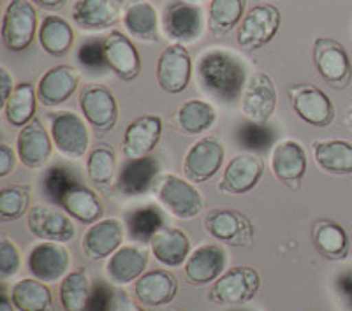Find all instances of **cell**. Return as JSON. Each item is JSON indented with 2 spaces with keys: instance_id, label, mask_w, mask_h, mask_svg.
Segmentation results:
<instances>
[{
  "instance_id": "5",
  "label": "cell",
  "mask_w": 352,
  "mask_h": 311,
  "mask_svg": "<svg viewBox=\"0 0 352 311\" xmlns=\"http://www.w3.org/2000/svg\"><path fill=\"white\" fill-rule=\"evenodd\" d=\"M280 11L273 4H257L248 9L238 25L236 41L245 51H256L272 43L280 28Z\"/></svg>"
},
{
  "instance_id": "44",
  "label": "cell",
  "mask_w": 352,
  "mask_h": 311,
  "mask_svg": "<svg viewBox=\"0 0 352 311\" xmlns=\"http://www.w3.org/2000/svg\"><path fill=\"white\" fill-rule=\"evenodd\" d=\"M78 60L85 69L92 72H102L109 69L104 53V41H87L78 51Z\"/></svg>"
},
{
  "instance_id": "34",
  "label": "cell",
  "mask_w": 352,
  "mask_h": 311,
  "mask_svg": "<svg viewBox=\"0 0 352 311\" xmlns=\"http://www.w3.org/2000/svg\"><path fill=\"white\" fill-rule=\"evenodd\" d=\"M312 243L328 260H344L349 255V235L345 229L331 220H320L312 229Z\"/></svg>"
},
{
  "instance_id": "25",
  "label": "cell",
  "mask_w": 352,
  "mask_h": 311,
  "mask_svg": "<svg viewBox=\"0 0 352 311\" xmlns=\"http://www.w3.org/2000/svg\"><path fill=\"white\" fill-rule=\"evenodd\" d=\"M178 288H180L178 278L164 269L146 271L134 281V295H136L138 303L150 308L171 304L176 299Z\"/></svg>"
},
{
  "instance_id": "6",
  "label": "cell",
  "mask_w": 352,
  "mask_h": 311,
  "mask_svg": "<svg viewBox=\"0 0 352 311\" xmlns=\"http://www.w3.org/2000/svg\"><path fill=\"white\" fill-rule=\"evenodd\" d=\"M314 64L319 76L335 90H345L352 80V64L344 44L331 37L314 41Z\"/></svg>"
},
{
  "instance_id": "26",
  "label": "cell",
  "mask_w": 352,
  "mask_h": 311,
  "mask_svg": "<svg viewBox=\"0 0 352 311\" xmlns=\"http://www.w3.org/2000/svg\"><path fill=\"white\" fill-rule=\"evenodd\" d=\"M102 41H104V53L109 69L120 80H136L141 72V58L132 41L120 30H111Z\"/></svg>"
},
{
  "instance_id": "16",
  "label": "cell",
  "mask_w": 352,
  "mask_h": 311,
  "mask_svg": "<svg viewBox=\"0 0 352 311\" xmlns=\"http://www.w3.org/2000/svg\"><path fill=\"white\" fill-rule=\"evenodd\" d=\"M289 100L301 120L317 128H324L335 120V106L328 93L314 84H300L289 90Z\"/></svg>"
},
{
  "instance_id": "29",
  "label": "cell",
  "mask_w": 352,
  "mask_h": 311,
  "mask_svg": "<svg viewBox=\"0 0 352 311\" xmlns=\"http://www.w3.org/2000/svg\"><path fill=\"white\" fill-rule=\"evenodd\" d=\"M150 250L166 268H180L190 255V240L176 227H162L150 241Z\"/></svg>"
},
{
  "instance_id": "15",
  "label": "cell",
  "mask_w": 352,
  "mask_h": 311,
  "mask_svg": "<svg viewBox=\"0 0 352 311\" xmlns=\"http://www.w3.org/2000/svg\"><path fill=\"white\" fill-rule=\"evenodd\" d=\"M264 174V162L256 153H238L232 157L226 165L222 178H220L219 192L241 196L259 185Z\"/></svg>"
},
{
  "instance_id": "41",
  "label": "cell",
  "mask_w": 352,
  "mask_h": 311,
  "mask_svg": "<svg viewBox=\"0 0 352 311\" xmlns=\"http://www.w3.org/2000/svg\"><path fill=\"white\" fill-rule=\"evenodd\" d=\"M116 171V153L108 144H99L87 159V176L97 187H106L113 181Z\"/></svg>"
},
{
  "instance_id": "22",
  "label": "cell",
  "mask_w": 352,
  "mask_h": 311,
  "mask_svg": "<svg viewBox=\"0 0 352 311\" xmlns=\"http://www.w3.org/2000/svg\"><path fill=\"white\" fill-rule=\"evenodd\" d=\"M81 81V72L69 64L52 67L37 83V99L46 108H56L71 99Z\"/></svg>"
},
{
  "instance_id": "33",
  "label": "cell",
  "mask_w": 352,
  "mask_h": 311,
  "mask_svg": "<svg viewBox=\"0 0 352 311\" xmlns=\"http://www.w3.org/2000/svg\"><path fill=\"white\" fill-rule=\"evenodd\" d=\"M217 122V111L206 100L190 99L175 113V127L185 136H199Z\"/></svg>"
},
{
  "instance_id": "31",
  "label": "cell",
  "mask_w": 352,
  "mask_h": 311,
  "mask_svg": "<svg viewBox=\"0 0 352 311\" xmlns=\"http://www.w3.org/2000/svg\"><path fill=\"white\" fill-rule=\"evenodd\" d=\"M314 162L326 174H352V143L345 139L316 141L312 146Z\"/></svg>"
},
{
  "instance_id": "38",
  "label": "cell",
  "mask_w": 352,
  "mask_h": 311,
  "mask_svg": "<svg viewBox=\"0 0 352 311\" xmlns=\"http://www.w3.org/2000/svg\"><path fill=\"white\" fill-rule=\"evenodd\" d=\"M37 88L32 83L16 84L8 102L2 106L6 120L12 127L21 128L34 120L37 108Z\"/></svg>"
},
{
  "instance_id": "45",
  "label": "cell",
  "mask_w": 352,
  "mask_h": 311,
  "mask_svg": "<svg viewBox=\"0 0 352 311\" xmlns=\"http://www.w3.org/2000/svg\"><path fill=\"white\" fill-rule=\"evenodd\" d=\"M240 141L245 148L252 150V152H266L272 146L273 136L270 128H266L261 124L250 122L248 125L241 127Z\"/></svg>"
},
{
  "instance_id": "39",
  "label": "cell",
  "mask_w": 352,
  "mask_h": 311,
  "mask_svg": "<svg viewBox=\"0 0 352 311\" xmlns=\"http://www.w3.org/2000/svg\"><path fill=\"white\" fill-rule=\"evenodd\" d=\"M247 0H212L208 9V30L213 37H224L241 23Z\"/></svg>"
},
{
  "instance_id": "4",
  "label": "cell",
  "mask_w": 352,
  "mask_h": 311,
  "mask_svg": "<svg viewBox=\"0 0 352 311\" xmlns=\"http://www.w3.org/2000/svg\"><path fill=\"white\" fill-rule=\"evenodd\" d=\"M204 229L213 240L236 248L252 246L256 229L247 215L231 207H213L204 216Z\"/></svg>"
},
{
  "instance_id": "14",
  "label": "cell",
  "mask_w": 352,
  "mask_h": 311,
  "mask_svg": "<svg viewBox=\"0 0 352 311\" xmlns=\"http://www.w3.org/2000/svg\"><path fill=\"white\" fill-rule=\"evenodd\" d=\"M28 232L41 241H55L67 243L76 235V225L71 216L58 207L53 206H32L27 215Z\"/></svg>"
},
{
  "instance_id": "3",
  "label": "cell",
  "mask_w": 352,
  "mask_h": 311,
  "mask_svg": "<svg viewBox=\"0 0 352 311\" xmlns=\"http://www.w3.org/2000/svg\"><path fill=\"white\" fill-rule=\"evenodd\" d=\"M261 288V275L250 266L226 269L215 279L208 292V299L219 306H243L250 303Z\"/></svg>"
},
{
  "instance_id": "11",
  "label": "cell",
  "mask_w": 352,
  "mask_h": 311,
  "mask_svg": "<svg viewBox=\"0 0 352 311\" xmlns=\"http://www.w3.org/2000/svg\"><path fill=\"white\" fill-rule=\"evenodd\" d=\"M241 113L248 122L266 125L276 109V87L264 72H254L241 92Z\"/></svg>"
},
{
  "instance_id": "27",
  "label": "cell",
  "mask_w": 352,
  "mask_h": 311,
  "mask_svg": "<svg viewBox=\"0 0 352 311\" xmlns=\"http://www.w3.org/2000/svg\"><path fill=\"white\" fill-rule=\"evenodd\" d=\"M72 21L88 32L113 28L122 18L116 0H76L71 11Z\"/></svg>"
},
{
  "instance_id": "21",
  "label": "cell",
  "mask_w": 352,
  "mask_h": 311,
  "mask_svg": "<svg viewBox=\"0 0 352 311\" xmlns=\"http://www.w3.org/2000/svg\"><path fill=\"white\" fill-rule=\"evenodd\" d=\"M53 137L43 122L34 118L30 124L20 128L16 137V152L20 162L28 169H41L48 164L53 153Z\"/></svg>"
},
{
  "instance_id": "19",
  "label": "cell",
  "mask_w": 352,
  "mask_h": 311,
  "mask_svg": "<svg viewBox=\"0 0 352 311\" xmlns=\"http://www.w3.org/2000/svg\"><path fill=\"white\" fill-rule=\"evenodd\" d=\"M307 152L296 139H284L272 148L270 169L280 183L291 188H300L307 174Z\"/></svg>"
},
{
  "instance_id": "18",
  "label": "cell",
  "mask_w": 352,
  "mask_h": 311,
  "mask_svg": "<svg viewBox=\"0 0 352 311\" xmlns=\"http://www.w3.org/2000/svg\"><path fill=\"white\" fill-rule=\"evenodd\" d=\"M226 266L228 253L224 248L215 243H206L190 251L187 262L184 264V273L188 284L204 287L224 275Z\"/></svg>"
},
{
  "instance_id": "9",
  "label": "cell",
  "mask_w": 352,
  "mask_h": 311,
  "mask_svg": "<svg viewBox=\"0 0 352 311\" xmlns=\"http://www.w3.org/2000/svg\"><path fill=\"white\" fill-rule=\"evenodd\" d=\"M203 11L187 0H173L162 12V30L175 44H192L203 34Z\"/></svg>"
},
{
  "instance_id": "51",
  "label": "cell",
  "mask_w": 352,
  "mask_h": 311,
  "mask_svg": "<svg viewBox=\"0 0 352 311\" xmlns=\"http://www.w3.org/2000/svg\"><path fill=\"white\" fill-rule=\"evenodd\" d=\"M14 80H12L11 72L6 67H0V104L4 106L9 100L11 93L14 92Z\"/></svg>"
},
{
  "instance_id": "7",
  "label": "cell",
  "mask_w": 352,
  "mask_h": 311,
  "mask_svg": "<svg viewBox=\"0 0 352 311\" xmlns=\"http://www.w3.org/2000/svg\"><path fill=\"white\" fill-rule=\"evenodd\" d=\"M39 32L37 12L30 0H11L2 20V43L9 51L20 53L32 44Z\"/></svg>"
},
{
  "instance_id": "48",
  "label": "cell",
  "mask_w": 352,
  "mask_h": 311,
  "mask_svg": "<svg viewBox=\"0 0 352 311\" xmlns=\"http://www.w3.org/2000/svg\"><path fill=\"white\" fill-rule=\"evenodd\" d=\"M335 290L349 311H352V268L344 269L335 278Z\"/></svg>"
},
{
  "instance_id": "46",
  "label": "cell",
  "mask_w": 352,
  "mask_h": 311,
  "mask_svg": "<svg viewBox=\"0 0 352 311\" xmlns=\"http://www.w3.org/2000/svg\"><path fill=\"white\" fill-rule=\"evenodd\" d=\"M21 268L20 248L9 240L8 235L0 238V279H9Z\"/></svg>"
},
{
  "instance_id": "32",
  "label": "cell",
  "mask_w": 352,
  "mask_h": 311,
  "mask_svg": "<svg viewBox=\"0 0 352 311\" xmlns=\"http://www.w3.org/2000/svg\"><path fill=\"white\" fill-rule=\"evenodd\" d=\"M60 206L71 218H76L81 224L92 225L104 215V206L100 203L96 190H92L87 185L78 183L62 197Z\"/></svg>"
},
{
  "instance_id": "30",
  "label": "cell",
  "mask_w": 352,
  "mask_h": 311,
  "mask_svg": "<svg viewBox=\"0 0 352 311\" xmlns=\"http://www.w3.org/2000/svg\"><path fill=\"white\" fill-rule=\"evenodd\" d=\"M122 23L129 36L153 43L159 39V14L148 0H127L122 9Z\"/></svg>"
},
{
  "instance_id": "53",
  "label": "cell",
  "mask_w": 352,
  "mask_h": 311,
  "mask_svg": "<svg viewBox=\"0 0 352 311\" xmlns=\"http://www.w3.org/2000/svg\"><path fill=\"white\" fill-rule=\"evenodd\" d=\"M14 304L11 301V295L2 294V303H0V311H14Z\"/></svg>"
},
{
  "instance_id": "13",
  "label": "cell",
  "mask_w": 352,
  "mask_h": 311,
  "mask_svg": "<svg viewBox=\"0 0 352 311\" xmlns=\"http://www.w3.org/2000/svg\"><path fill=\"white\" fill-rule=\"evenodd\" d=\"M80 109L97 134H108L118 120V104L104 84H87L80 93Z\"/></svg>"
},
{
  "instance_id": "2",
  "label": "cell",
  "mask_w": 352,
  "mask_h": 311,
  "mask_svg": "<svg viewBox=\"0 0 352 311\" xmlns=\"http://www.w3.org/2000/svg\"><path fill=\"white\" fill-rule=\"evenodd\" d=\"M153 192L157 200L176 218L192 220L203 211V196L187 178L176 174L159 176L157 183L153 185Z\"/></svg>"
},
{
  "instance_id": "40",
  "label": "cell",
  "mask_w": 352,
  "mask_h": 311,
  "mask_svg": "<svg viewBox=\"0 0 352 311\" xmlns=\"http://www.w3.org/2000/svg\"><path fill=\"white\" fill-rule=\"evenodd\" d=\"M92 287L90 276L83 268L67 273L60 281V290H58V299L64 311H87Z\"/></svg>"
},
{
  "instance_id": "54",
  "label": "cell",
  "mask_w": 352,
  "mask_h": 311,
  "mask_svg": "<svg viewBox=\"0 0 352 311\" xmlns=\"http://www.w3.org/2000/svg\"><path fill=\"white\" fill-rule=\"evenodd\" d=\"M347 122H349V125H351V128H352V106L349 108V111H347Z\"/></svg>"
},
{
  "instance_id": "52",
  "label": "cell",
  "mask_w": 352,
  "mask_h": 311,
  "mask_svg": "<svg viewBox=\"0 0 352 311\" xmlns=\"http://www.w3.org/2000/svg\"><path fill=\"white\" fill-rule=\"evenodd\" d=\"M30 2L43 9H48V11H60L67 4V0H30Z\"/></svg>"
},
{
  "instance_id": "43",
  "label": "cell",
  "mask_w": 352,
  "mask_h": 311,
  "mask_svg": "<svg viewBox=\"0 0 352 311\" xmlns=\"http://www.w3.org/2000/svg\"><path fill=\"white\" fill-rule=\"evenodd\" d=\"M78 183H80L78 176L74 174L72 169L65 168V165H52L43 176L44 194H46L48 199H52L53 203L58 204H60L62 197H64L72 187H76Z\"/></svg>"
},
{
  "instance_id": "8",
  "label": "cell",
  "mask_w": 352,
  "mask_h": 311,
  "mask_svg": "<svg viewBox=\"0 0 352 311\" xmlns=\"http://www.w3.org/2000/svg\"><path fill=\"white\" fill-rule=\"evenodd\" d=\"M50 134L53 137L56 152L69 160H78L85 157L90 144L87 120L74 111L53 113Z\"/></svg>"
},
{
  "instance_id": "1",
  "label": "cell",
  "mask_w": 352,
  "mask_h": 311,
  "mask_svg": "<svg viewBox=\"0 0 352 311\" xmlns=\"http://www.w3.org/2000/svg\"><path fill=\"white\" fill-rule=\"evenodd\" d=\"M197 81L208 95L220 102H232L241 97L247 84V67L234 53L208 49L199 56Z\"/></svg>"
},
{
  "instance_id": "49",
  "label": "cell",
  "mask_w": 352,
  "mask_h": 311,
  "mask_svg": "<svg viewBox=\"0 0 352 311\" xmlns=\"http://www.w3.org/2000/svg\"><path fill=\"white\" fill-rule=\"evenodd\" d=\"M18 159L20 157H18V152H14V148H11L9 143L2 141L0 143V178H6V176L14 171Z\"/></svg>"
},
{
  "instance_id": "28",
  "label": "cell",
  "mask_w": 352,
  "mask_h": 311,
  "mask_svg": "<svg viewBox=\"0 0 352 311\" xmlns=\"http://www.w3.org/2000/svg\"><path fill=\"white\" fill-rule=\"evenodd\" d=\"M116 176L115 188L122 196L136 197L148 192L159 180V162L153 157L127 159Z\"/></svg>"
},
{
  "instance_id": "42",
  "label": "cell",
  "mask_w": 352,
  "mask_h": 311,
  "mask_svg": "<svg viewBox=\"0 0 352 311\" xmlns=\"http://www.w3.org/2000/svg\"><path fill=\"white\" fill-rule=\"evenodd\" d=\"M32 200V188L28 185L18 187H6L0 190V220L2 222H14L30 211Z\"/></svg>"
},
{
  "instance_id": "10",
  "label": "cell",
  "mask_w": 352,
  "mask_h": 311,
  "mask_svg": "<svg viewBox=\"0 0 352 311\" xmlns=\"http://www.w3.org/2000/svg\"><path fill=\"white\" fill-rule=\"evenodd\" d=\"M226 148L215 137H201L188 148L184 157V176L190 183H206L222 169Z\"/></svg>"
},
{
  "instance_id": "47",
  "label": "cell",
  "mask_w": 352,
  "mask_h": 311,
  "mask_svg": "<svg viewBox=\"0 0 352 311\" xmlns=\"http://www.w3.org/2000/svg\"><path fill=\"white\" fill-rule=\"evenodd\" d=\"M113 301H115V288L109 287L106 281H97L92 287L87 311H111Z\"/></svg>"
},
{
  "instance_id": "50",
  "label": "cell",
  "mask_w": 352,
  "mask_h": 311,
  "mask_svg": "<svg viewBox=\"0 0 352 311\" xmlns=\"http://www.w3.org/2000/svg\"><path fill=\"white\" fill-rule=\"evenodd\" d=\"M111 311H144L131 295L122 288H115V301Z\"/></svg>"
},
{
  "instance_id": "12",
  "label": "cell",
  "mask_w": 352,
  "mask_h": 311,
  "mask_svg": "<svg viewBox=\"0 0 352 311\" xmlns=\"http://www.w3.org/2000/svg\"><path fill=\"white\" fill-rule=\"evenodd\" d=\"M155 76L160 90L169 95L182 93L188 87L192 76V58L184 44H169L160 53Z\"/></svg>"
},
{
  "instance_id": "35",
  "label": "cell",
  "mask_w": 352,
  "mask_h": 311,
  "mask_svg": "<svg viewBox=\"0 0 352 311\" xmlns=\"http://www.w3.org/2000/svg\"><path fill=\"white\" fill-rule=\"evenodd\" d=\"M11 301L18 311H53L52 290L37 278H23L12 285Z\"/></svg>"
},
{
  "instance_id": "36",
  "label": "cell",
  "mask_w": 352,
  "mask_h": 311,
  "mask_svg": "<svg viewBox=\"0 0 352 311\" xmlns=\"http://www.w3.org/2000/svg\"><path fill=\"white\" fill-rule=\"evenodd\" d=\"M166 227L164 215L157 206H141L125 215V229L127 235L138 244H146L153 240V235Z\"/></svg>"
},
{
  "instance_id": "23",
  "label": "cell",
  "mask_w": 352,
  "mask_h": 311,
  "mask_svg": "<svg viewBox=\"0 0 352 311\" xmlns=\"http://www.w3.org/2000/svg\"><path fill=\"white\" fill-rule=\"evenodd\" d=\"M162 136V118L157 115H141L125 128L122 153L125 159L148 157Z\"/></svg>"
},
{
  "instance_id": "56",
  "label": "cell",
  "mask_w": 352,
  "mask_h": 311,
  "mask_svg": "<svg viewBox=\"0 0 352 311\" xmlns=\"http://www.w3.org/2000/svg\"><path fill=\"white\" fill-rule=\"evenodd\" d=\"M231 311H243V310H231Z\"/></svg>"
},
{
  "instance_id": "55",
  "label": "cell",
  "mask_w": 352,
  "mask_h": 311,
  "mask_svg": "<svg viewBox=\"0 0 352 311\" xmlns=\"http://www.w3.org/2000/svg\"><path fill=\"white\" fill-rule=\"evenodd\" d=\"M192 2H206V0H192Z\"/></svg>"
},
{
  "instance_id": "20",
  "label": "cell",
  "mask_w": 352,
  "mask_h": 311,
  "mask_svg": "<svg viewBox=\"0 0 352 311\" xmlns=\"http://www.w3.org/2000/svg\"><path fill=\"white\" fill-rule=\"evenodd\" d=\"M125 224L120 218H102L87 229L81 240V248L87 259H109L125 240Z\"/></svg>"
},
{
  "instance_id": "57",
  "label": "cell",
  "mask_w": 352,
  "mask_h": 311,
  "mask_svg": "<svg viewBox=\"0 0 352 311\" xmlns=\"http://www.w3.org/2000/svg\"><path fill=\"white\" fill-rule=\"evenodd\" d=\"M178 311H180V310H178Z\"/></svg>"
},
{
  "instance_id": "24",
  "label": "cell",
  "mask_w": 352,
  "mask_h": 311,
  "mask_svg": "<svg viewBox=\"0 0 352 311\" xmlns=\"http://www.w3.org/2000/svg\"><path fill=\"white\" fill-rule=\"evenodd\" d=\"M148 259V250L143 244H125L108 259L106 276L116 287L134 284L146 273Z\"/></svg>"
},
{
  "instance_id": "37",
  "label": "cell",
  "mask_w": 352,
  "mask_h": 311,
  "mask_svg": "<svg viewBox=\"0 0 352 311\" xmlns=\"http://www.w3.org/2000/svg\"><path fill=\"white\" fill-rule=\"evenodd\" d=\"M41 48L52 56H64L71 51L72 43H74V30L60 16H46L39 27Z\"/></svg>"
},
{
  "instance_id": "17",
  "label": "cell",
  "mask_w": 352,
  "mask_h": 311,
  "mask_svg": "<svg viewBox=\"0 0 352 311\" xmlns=\"http://www.w3.org/2000/svg\"><path fill=\"white\" fill-rule=\"evenodd\" d=\"M27 266L34 278L41 279L44 284H55L67 275L71 268V253L64 243L43 241L30 250Z\"/></svg>"
}]
</instances>
